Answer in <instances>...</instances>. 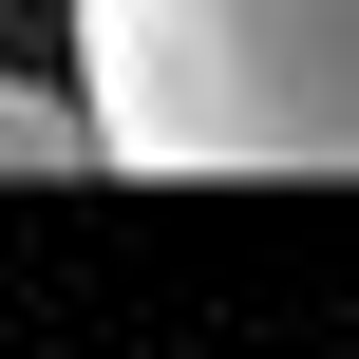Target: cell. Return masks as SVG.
Masks as SVG:
<instances>
[{"label":"cell","mask_w":359,"mask_h":359,"mask_svg":"<svg viewBox=\"0 0 359 359\" xmlns=\"http://www.w3.org/2000/svg\"><path fill=\"white\" fill-rule=\"evenodd\" d=\"M95 170H359V0H76Z\"/></svg>","instance_id":"cell-1"},{"label":"cell","mask_w":359,"mask_h":359,"mask_svg":"<svg viewBox=\"0 0 359 359\" xmlns=\"http://www.w3.org/2000/svg\"><path fill=\"white\" fill-rule=\"evenodd\" d=\"M38 170H95V133H76V95H19L0 76V189H38Z\"/></svg>","instance_id":"cell-2"}]
</instances>
